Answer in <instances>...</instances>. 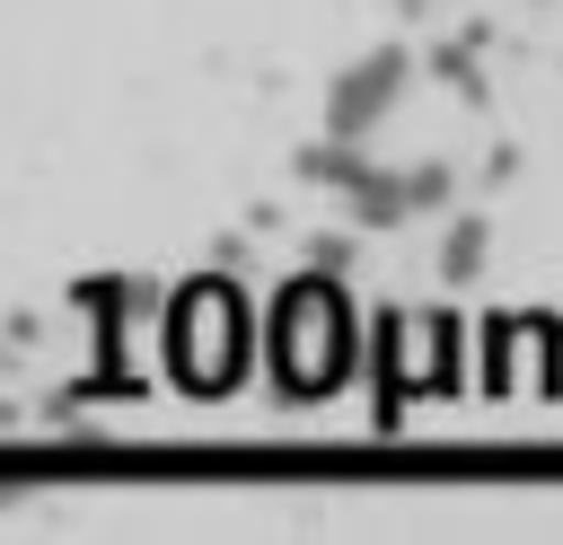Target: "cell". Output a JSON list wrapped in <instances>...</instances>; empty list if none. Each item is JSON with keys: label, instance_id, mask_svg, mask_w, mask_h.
<instances>
[{"label": "cell", "instance_id": "1", "mask_svg": "<svg viewBox=\"0 0 563 545\" xmlns=\"http://www.w3.org/2000/svg\"><path fill=\"white\" fill-rule=\"evenodd\" d=\"M396 88H405V53H396V44H378L361 70H343V79H334V105H325V114H334V141H361V132L396 105Z\"/></svg>", "mask_w": 563, "mask_h": 545}, {"label": "cell", "instance_id": "2", "mask_svg": "<svg viewBox=\"0 0 563 545\" xmlns=\"http://www.w3.org/2000/svg\"><path fill=\"white\" fill-rule=\"evenodd\" d=\"M440 264H449V281H466V272L484 264V220H457L449 246H440Z\"/></svg>", "mask_w": 563, "mask_h": 545}, {"label": "cell", "instance_id": "3", "mask_svg": "<svg viewBox=\"0 0 563 545\" xmlns=\"http://www.w3.org/2000/svg\"><path fill=\"white\" fill-rule=\"evenodd\" d=\"M405 185V211H440L449 202V167H413V176H396Z\"/></svg>", "mask_w": 563, "mask_h": 545}]
</instances>
